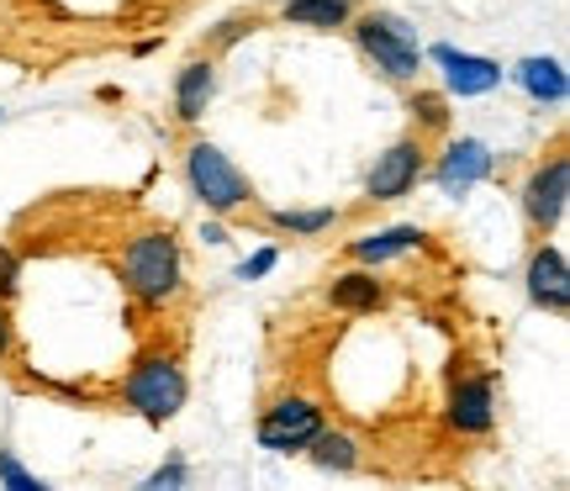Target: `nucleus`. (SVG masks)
<instances>
[{
  "label": "nucleus",
  "mask_w": 570,
  "mask_h": 491,
  "mask_svg": "<svg viewBox=\"0 0 570 491\" xmlns=\"http://www.w3.org/2000/svg\"><path fill=\"white\" fill-rule=\"evenodd\" d=\"M122 281L142 307H164L180 296V244L169 233H138L122 254Z\"/></svg>",
  "instance_id": "f257e3e1"
},
{
  "label": "nucleus",
  "mask_w": 570,
  "mask_h": 491,
  "mask_svg": "<svg viewBox=\"0 0 570 491\" xmlns=\"http://www.w3.org/2000/svg\"><path fill=\"white\" fill-rule=\"evenodd\" d=\"M354 42L365 48V59L386 75V80L407 85L423 75V53H417V42H412L407 21L386 17V11H370V17L354 21Z\"/></svg>",
  "instance_id": "f03ea898"
},
{
  "label": "nucleus",
  "mask_w": 570,
  "mask_h": 491,
  "mask_svg": "<svg viewBox=\"0 0 570 491\" xmlns=\"http://www.w3.org/2000/svg\"><path fill=\"white\" fill-rule=\"evenodd\" d=\"M185 180H190V190H196L212 212H238V206L254 202V196H248V180L233 169V159H227L217 144H190V154H185Z\"/></svg>",
  "instance_id": "7ed1b4c3"
},
{
  "label": "nucleus",
  "mask_w": 570,
  "mask_h": 491,
  "mask_svg": "<svg viewBox=\"0 0 570 491\" xmlns=\"http://www.w3.org/2000/svg\"><path fill=\"white\" fill-rule=\"evenodd\" d=\"M127 402L148 418V423H169L185 407V375L169 354H148L127 375Z\"/></svg>",
  "instance_id": "20e7f679"
},
{
  "label": "nucleus",
  "mask_w": 570,
  "mask_h": 491,
  "mask_svg": "<svg viewBox=\"0 0 570 491\" xmlns=\"http://www.w3.org/2000/svg\"><path fill=\"white\" fill-rule=\"evenodd\" d=\"M323 429V407L306 402V396H285L259 418V444L275 454H296L312 444V433Z\"/></svg>",
  "instance_id": "39448f33"
},
{
  "label": "nucleus",
  "mask_w": 570,
  "mask_h": 491,
  "mask_svg": "<svg viewBox=\"0 0 570 491\" xmlns=\"http://www.w3.org/2000/svg\"><path fill=\"white\" fill-rule=\"evenodd\" d=\"M566 202H570V159L554 154L544 169H533V180L523 185V217L533 223V233H550L560 227L566 217Z\"/></svg>",
  "instance_id": "423d86ee"
},
{
  "label": "nucleus",
  "mask_w": 570,
  "mask_h": 491,
  "mask_svg": "<svg viewBox=\"0 0 570 491\" xmlns=\"http://www.w3.org/2000/svg\"><path fill=\"white\" fill-rule=\"evenodd\" d=\"M417 180H423V144L402 138L386 154H375V169L365 175V196L370 202H402Z\"/></svg>",
  "instance_id": "0eeeda50"
},
{
  "label": "nucleus",
  "mask_w": 570,
  "mask_h": 491,
  "mask_svg": "<svg viewBox=\"0 0 570 491\" xmlns=\"http://www.w3.org/2000/svg\"><path fill=\"white\" fill-rule=\"evenodd\" d=\"M491 175V148L481 138H454L444 148V159H439V185H444V196H465L475 185Z\"/></svg>",
  "instance_id": "6e6552de"
},
{
  "label": "nucleus",
  "mask_w": 570,
  "mask_h": 491,
  "mask_svg": "<svg viewBox=\"0 0 570 491\" xmlns=\"http://www.w3.org/2000/svg\"><path fill=\"white\" fill-rule=\"evenodd\" d=\"M529 296L544 312H566L570 307V269H566V254H560L554 244L533 248V259H529Z\"/></svg>",
  "instance_id": "1a4fd4ad"
},
{
  "label": "nucleus",
  "mask_w": 570,
  "mask_h": 491,
  "mask_svg": "<svg viewBox=\"0 0 570 491\" xmlns=\"http://www.w3.org/2000/svg\"><path fill=\"white\" fill-rule=\"evenodd\" d=\"M433 59L444 63V80L454 96H487L502 85V69L481 53H454V48H433Z\"/></svg>",
  "instance_id": "9d476101"
},
{
  "label": "nucleus",
  "mask_w": 570,
  "mask_h": 491,
  "mask_svg": "<svg viewBox=\"0 0 570 491\" xmlns=\"http://www.w3.org/2000/svg\"><path fill=\"white\" fill-rule=\"evenodd\" d=\"M491 381L487 375H465L454 381V396H449V423L460 433H487L491 429Z\"/></svg>",
  "instance_id": "9b49d317"
},
{
  "label": "nucleus",
  "mask_w": 570,
  "mask_h": 491,
  "mask_svg": "<svg viewBox=\"0 0 570 491\" xmlns=\"http://www.w3.org/2000/svg\"><path fill=\"white\" fill-rule=\"evenodd\" d=\"M212 96H217V63L212 59L185 63L180 80H175V117H180V122H202Z\"/></svg>",
  "instance_id": "f8f14e48"
},
{
  "label": "nucleus",
  "mask_w": 570,
  "mask_h": 491,
  "mask_svg": "<svg viewBox=\"0 0 570 491\" xmlns=\"http://www.w3.org/2000/svg\"><path fill=\"white\" fill-rule=\"evenodd\" d=\"M327 302H333L338 312H375L381 302H386V286L375 281V269H348V275L333 281Z\"/></svg>",
  "instance_id": "ddd939ff"
},
{
  "label": "nucleus",
  "mask_w": 570,
  "mask_h": 491,
  "mask_svg": "<svg viewBox=\"0 0 570 491\" xmlns=\"http://www.w3.org/2000/svg\"><path fill=\"white\" fill-rule=\"evenodd\" d=\"M412 248H423V233H417V227H386V233L354 238L348 254H354L360 265H381V259H396V254H412Z\"/></svg>",
  "instance_id": "4468645a"
},
{
  "label": "nucleus",
  "mask_w": 570,
  "mask_h": 491,
  "mask_svg": "<svg viewBox=\"0 0 570 491\" xmlns=\"http://www.w3.org/2000/svg\"><path fill=\"white\" fill-rule=\"evenodd\" d=\"M281 17L291 27H317V32H333L354 17V0H285Z\"/></svg>",
  "instance_id": "2eb2a0df"
},
{
  "label": "nucleus",
  "mask_w": 570,
  "mask_h": 491,
  "mask_svg": "<svg viewBox=\"0 0 570 491\" xmlns=\"http://www.w3.org/2000/svg\"><path fill=\"white\" fill-rule=\"evenodd\" d=\"M518 85L529 90L533 101H566V69H560V59H523L518 63Z\"/></svg>",
  "instance_id": "dca6fc26"
},
{
  "label": "nucleus",
  "mask_w": 570,
  "mask_h": 491,
  "mask_svg": "<svg viewBox=\"0 0 570 491\" xmlns=\"http://www.w3.org/2000/svg\"><path fill=\"white\" fill-rule=\"evenodd\" d=\"M306 454H312V465H323V471H354V465H360L354 439H348V433H327V429L312 433Z\"/></svg>",
  "instance_id": "f3484780"
},
{
  "label": "nucleus",
  "mask_w": 570,
  "mask_h": 491,
  "mask_svg": "<svg viewBox=\"0 0 570 491\" xmlns=\"http://www.w3.org/2000/svg\"><path fill=\"white\" fill-rule=\"evenodd\" d=\"M269 223L281 233H296V238H317V233H327L338 223V212L333 206H317V212H269Z\"/></svg>",
  "instance_id": "a211bd4d"
},
{
  "label": "nucleus",
  "mask_w": 570,
  "mask_h": 491,
  "mask_svg": "<svg viewBox=\"0 0 570 491\" xmlns=\"http://www.w3.org/2000/svg\"><path fill=\"white\" fill-rule=\"evenodd\" d=\"M412 117H417V127H428V132H444L449 127V106L439 90H417L412 96Z\"/></svg>",
  "instance_id": "6ab92c4d"
},
{
  "label": "nucleus",
  "mask_w": 570,
  "mask_h": 491,
  "mask_svg": "<svg viewBox=\"0 0 570 491\" xmlns=\"http://www.w3.org/2000/svg\"><path fill=\"white\" fill-rule=\"evenodd\" d=\"M0 481H6V487H17V491H42V481H38V475H27V471H21V465H17V454H11V450L0 454Z\"/></svg>",
  "instance_id": "aec40b11"
},
{
  "label": "nucleus",
  "mask_w": 570,
  "mask_h": 491,
  "mask_svg": "<svg viewBox=\"0 0 570 491\" xmlns=\"http://www.w3.org/2000/svg\"><path fill=\"white\" fill-rule=\"evenodd\" d=\"M254 27H259V17H233V21H223V27H217V48H227V42H238L244 38V32H254Z\"/></svg>",
  "instance_id": "412c9836"
},
{
  "label": "nucleus",
  "mask_w": 570,
  "mask_h": 491,
  "mask_svg": "<svg viewBox=\"0 0 570 491\" xmlns=\"http://www.w3.org/2000/svg\"><path fill=\"white\" fill-rule=\"evenodd\" d=\"M17 275H21V259L11 254V248H0V302L17 291Z\"/></svg>",
  "instance_id": "4be33fe9"
},
{
  "label": "nucleus",
  "mask_w": 570,
  "mask_h": 491,
  "mask_svg": "<svg viewBox=\"0 0 570 491\" xmlns=\"http://www.w3.org/2000/svg\"><path fill=\"white\" fill-rule=\"evenodd\" d=\"M269 269H275V248H259V254H254L238 275H244V281H259V275H269Z\"/></svg>",
  "instance_id": "5701e85b"
},
{
  "label": "nucleus",
  "mask_w": 570,
  "mask_h": 491,
  "mask_svg": "<svg viewBox=\"0 0 570 491\" xmlns=\"http://www.w3.org/2000/svg\"><path fill=\"white\" fill-rule=\"evenodd\" d=\"M180 481H185V471H180V465H169V471H159V475H154V481H148V491H164V487H180Z\"/></svg>",
  "instance_id": "b1692460"
},
{
  "label": "nucleus",
  "mask_w": 570,
  "mask_h": 491,
  "mask_svg": "<svg viewBox=\"0 0 570 491\" xmlns=\"http://www.w3.org/2000/svg\"><path fill=\"white\" fill-rule=\"evenodd\" d=\"M6 348H11V312L0 307V360H6Z\"/></svg>",
  "instance_id": "393cba45"
}]
</instances>
